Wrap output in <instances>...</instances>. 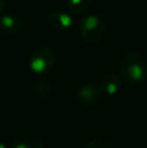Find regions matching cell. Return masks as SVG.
Masks as SVG:
<instances>
[{
  "mask_svg": "<svg viewBox=\"0 0 147 148\" xmlns=\"http://www.w3.org/2000/svg\"><path fill=\"white\" fill-rule=\"evenodd\" d=\"M0 148H8L7 146H5L4 143H3V142H0Z\"/></svg>",
  "mask_w": 147,
  "mask_h": 148,
  "instance_id": "cell-13",
  "label": "cell"
},
{
  "mask_svg": "<svg viewBox=\"0 0 147 148\" xmlns=\"http://www.w3.org/2000/svg\"><path fill=\"white\" fill-rule=\"evenodd\" d=\"M120 72L122 79L129 84L138 86L146 82L147 79V64L146 60L139 52L128 51L120 59Z\"/></svg>",
  "mask_w": 147,
  "mask_h": 148,
  "instance_id": "cell-1",
  "label": "cell"
},
{
  "mask_svg": "<svg viewBox=\"0 0 147 148\" xmlns=\"http://www.w3.org/2000/svg\"><path fill=\"white\" fill-rule=\"evenodd\" d=\"M56 64V53L47 46L36 47L30 55L29 66L30 70L38 77H44L51 73Z\"/></svg>",
  "mask_w": 147,
  "mask_h": 148,
  "instance_id": "cell-3",
  "label": "cell"
},
{
  "mask_svg": "<svg viewBox=\"0 0 147 148\" xmlns=\"http://www.w3.org/2000/svg\"><path fill=\"white\" fill-rule=\"evenodd\" d=\"M83 148H111L109 143L107 140L102 138H94V139H90L87 143L85 144Z\"/></svg>",
  "mask_w": 147,
  "mask_h": 148,
  "instance_id": "cell-11",
  "label": "cell"
},
{
  "mask_svg": "<svg viewBox=\"0 0 147 148\" xmlns=\"http://www.w3.org/2000/svg\"><path fill=\"white\" fill-rule=\"evenodd\" d=\"M98 84L103 95H116L122 88V78L116 72H108L102 75Z\"/></svg>",
  "mask_w": 147,
  "mask_h": 148,
  "instance_id": "cell-6",
  "label": "cell"
},
{
  "mask_svg": "<svg viewBox=\"0 0 147 148\" xmlns=\"http://www.w3.org/2000/svg\"><path fill=\"white\" fill-rule=\"evenodd\" d=\"M22 29V20L17 13L0 14V30L7 35H14Z\"/></svg>",
  "mask_w": 147,
  "mask_h": 148,
  "instance_id": "cell-7",
  "label": "cell"
},
{
  "mask_svg": "<svg viewBox=\"0 0 147 148\" xmlns=\"http://www.w3.org/2000/svg\"><path fill=\"white\" fill-rule=\"evenodd\" d=\"M80 34L89 44H100L106 39L107 25L98 14H87L80 21Z\"/></svg>",
  "mask_w": 147,
  "mask_h": 148,
  "instance_id": "cell-2",
  "label": "cell"
},
{
  "mask_svg": "<svg viewBox=\"0 0 147 148\" xmlns=\"http://www.w3.org/2000/svg\"><path fill=\"white\" fill-rule=\"evenodd\" d=\"M5 4H7V0H0V14H1V12L4 10Z\"/></svg>",
  "mask_w": 147,
  "mask_h": 148,
  "instance_id": "cell-12",
  "label": "cell"
},
{
  "mask_svg": "<svg viewBox=\"0 0 147 148\" xmlns=\"http://www.w3.org/2000/svg\"><path fill=\"white\" fill-rule=\"evenodd\" d=\"M76 95L82 104L89 105V107L98 105L103 99V92H102L99 84L91 81L81 83L76 90Z\"/></svg>",
  "mask_w": 147,
  "mask_h": 148,
  "instance_id": "cell-4",
  "label": "cell"
},
{
  "mask_svg": "<svg viewBox=\"0 0 147 148\" xmlns=\"http://www.w3.org/2000/svg\"><path fill=\"white\" fill-rule=\"evenodd\" d=\"M139 1H147V0H139Z\"/></svg>",
  "mask_w": 147,
  "mask_h": 148,
  "instance_id": "cell-14",
  "label": "cell"
},
{
  "mask_svg": "<svg viewBox=\"0 0 147 148\" xmlns=\"http://www.w3.org/2000/svg\"><path fill=\"white\" fill-rule=\"evenodd\" d=\"M10 148H44L43 142L33 135H23L17 138Z\"/></svg>",
  "mask_w": 147,
  "mask_h": 148,
  "instance_id": "cell-8",
  "label": "cell"
},
{
  "mask_svg": "<svg viewBox=\"0 0 147 148\" xmlns=\"http://www.w3.org/2000/svg\"><path fill=\"white\" fill-rule=\"evenodd\" d=\"M94 0H67V7L73 14H83L90 9Z\"/></svg>",
  "mask_w": 147,
  "mask_h": 148,
  "instance_id": "cell-9",
  "label": "cell"
},
{
  "mask_svg": "<svg viewBox=\"0 0 147 148\" xmlns=\"http://www.w3.org/2000/svg\"><path fill=\"white\" fill-rule=\"evenodd\" d=\"M47 25L51 29L57 31H64V30H69L74 23L73 16L69 12L63 9H55L47 14Z\"/></svg>",
  "mask_w": 147,
  "mask_h": 148,
  "instance_id": "cell-5",
  "label": "cell"
},
{
  "mask_svg": "<svg viewBox=\"0 0 147 148\" xmlns=\"http://www.w3.org/2000/svg\"><path fill=\"white\" fill-rule=\"evenodd\" d=\"M33 88L38 96H46L51 91V82L46 77H36L33 83Z\"/></svg>",
  "mask_w": 147,
  "mask_h": 148,
  "instance_id": "cell-10",
  "label": "cell"
}]
</instances>
